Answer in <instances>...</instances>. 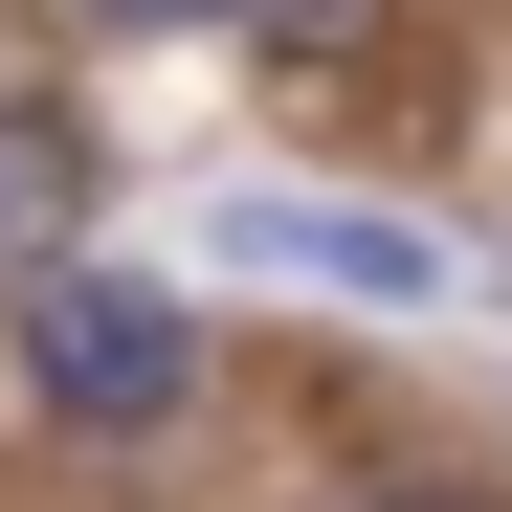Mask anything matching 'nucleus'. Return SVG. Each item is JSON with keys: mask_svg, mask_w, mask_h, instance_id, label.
I'll use <instances>...</instances> for the list:
<instances>
[{"mask_svg": "<svg viewBox=\"0 0 512 512\" xmlns=\"http://www.w3.org/2000/svg\"><path fill=\"white\" fill-rule=\"evenodd\" d=\"M90 23H112V45H179V23H223V0H90Z\"/></svg>", "mask_w": 512, "mask_h": 512, "instance_id": "5", "label": "nucleus"}, {"mask_svg": "<svg viewBox=\"0 0 512 512\" xmlns=\"http://www.w3.org/2000/svg\"><path fill=\"white\" fill-rule=\"evenodd\" d=\"M223 268H290L334 312H446V245L379 223V201H223Z\"/></svg>", "mask_w": 512, "mask_h": 512, "instance_id": "2", "label": "nucleus"}, {"mask_svg": "<svg viewBox=\"0 0 512 512\" xmlns=\"http://www.w3.org/2000/svg\"><path fill=\"white\" fill-rule=\"evenodd\" d=\"M223 23H245V45H268V67H357V45L401 23V0H223Z\"/></svg>", "mask_w": 512, "mask_h": 512, "instance_id": "4", "label": "nucleus"}, {"mask_svg": "<svg viewBox=\"0 0 512 512\" xmlns=\"http://www.w3.org/2000/svg\"><path fill=\"white\" fill-rule=\"evenodd\" d=\"M67 245H90V134H67V112H0V290H45Z\"/></svg>", "mask_w": 512, "mask_h": 512, "instance_id": "3", "label": "nucleus"}, {"mask_svg": "<svg viewBox=\"0 0 512 512\" xmlns=\"http://www.w3.org/2000/svg\"><path fill=\"white\" fill-rule=\"evenodd\" d=\"M23 401L45 423H90V446H134V423H179L201 401V334H179V290H134V268H67L23 290Z\"/></svg>", "mask_w": 512, "mask_h": 512, "instance_id": "1", "label": "nucleus"}, {"mask_svg": "<svg viewBox=\"0 0 512 512\" xmlns=\"http://www.w3.org/2000/svg\"><path fill=\"white\" fill-rule=\"evenodd\" d=\"M379 512H468V490H379Z\"/></svg>", "mask_w": 512, "mask_h": 512, "instance_id": "6", "label": "nucleus"}]
</instances>
